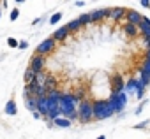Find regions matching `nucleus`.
I'll return each mask as SVG.
<instances>
[{"instance_id":"1","label":"nucleus","mask_w":150,"mask_h":139,"mask_svg":"<svg viewBox=\"0 0 150 139\" xmlns=\"http://www.w3.org/2000/svg\"><path fill=\"white\" fill-rule=\"evenodd\" d=\"M111 114H115V107L110 100H96L94 102V118L104 120V118H110Z\"/></svg>"},{"instance_id":"2","label":"nucleus","mask_w":150,"mask_h":139,"mask_svg":"<svg viewBox=\"0 0 150 139\" xmlns=\"http://www.w3.org/2000/svg\"><path fill=\"white\" fill-rule=\"evenodd\" d=\"M58 109L65 118H69L76 111V99H74V95L72 93H62V97L58 100Z\"/></svg>"},{"instance_id":"3","label":"nucleus","mask_w":150,"mask_h":139,"mask_svg":"<svg viewBox=\"0 0 150 139\" xmlns=\"http://www.w3.org/2000/svg\"><path fill=\"white\" fill-rule=\"evenodd\" d=\"M76 111H78V118H80L83 123H87V121H90V120L94 118V102L83 99V100L80 102V106L76 107Z\"/></svg>"},{"instance_id":"4","label":"nucleus","mask_w":150,"mask_h":139,"mask_svg":"<svg viewBox=\"0 0 150 139\" xmlns=\"http://www.w3.org/2000/svg\"><path fill=\"white\" fill-rule=\"evenodd\" d=\"M108 100L113 104L115 113H120V111L125 107V104H127V93H124V92H120V93H111Z\"/></svg>"},{"instance_id":"5","label":"nucleus","mask_w":150,"mask_h":139,"mask_svg":"<svg viewBox=\"0 0 150 139\" xmlns=\"http://www.w3.org/2000/svg\"><path fill=\"white\" fill-rule=\"evenodd\" d=\"M55 41L50 37V39H46V41H42L39 46H37V55H41V56H44V55H50L51 51H55Z\"/></svg>"},{"instance_id":"6","label":"nucleus","mask_w":150,"mask_h":139,"mask_svg":"<svg viewBox=\"0 0 150 139\" xmlns=\"http://www.w3.org/2000/svg\"><path fill=\"white\" fill-rule=\"evenodd\" d=\"M44 65H46V60H44V56H41V55H34L32 56V60H30V69L37 74V72H42V69H44Z\"/></svg>"},{"instance_id":"7","label":"nucleus","mask_w":150,"mask_h":139,"mask_svg":"<svg viewBox=\"0 0 150 139\" xmlns=\"http://www.w3.org/2000/svg\"><path fill=\"white\" fill-rule=\"evenodd\" d=\"M125 90V83L122 76H113L111 78V93H120Z\"/></svg>"},{"instance_id":"8","label":"nucleus","mask_w":150,"mask_h":139,"mask_svg":"<svg viewBox=\"0 0 150 139\" xmlns=\"http://www.w3.org/2000/svg\"><path fill=\"white\" fill-rule=\"evenodd\" d=\"M125 18H127V23H129V25H134V27H138V25L141 23V20H143V16H141L138 11H127Z\"/></svg>"},{"instance_id":"9","label":"nucleus","mask_w":150,"mask_h":139,"mask_svg":"<svg viewBox=\"0 0 150 139\" xmlns=\"http://www.w3.org/2000/svg\"><path fill=\"white\" fill-rule=\"evenodd\" d=\"M67 37H71V35H69L67 27H60V28H57V30H55V34H53V37H51V39L57 42V41H65Z\"/></svg>"},{"instance_id":"10","label":"nucleus","mask_w":150,"mask_h":139,"mask_svg":"<svg viewBox=\"0 0 150 139\" xmlns=\"http://www.w3.org/2000/svg\"><path fill=\"white\" fill-rule=\"evenodd\" d=\"M141 81L145 85L150 83V60H145V63L141 67Z\"/></svg>"},{"instance_id":"11","label":"nucleus","mask_w":150,"mask_h":139,"mask_svg":"<svg viewBox=\"0 0 150 139\" xmlns=\"http://www.w3.org/2000/svg\"><path fill=\"white\" fill-rule=\"evenodd\" d=\"M138 28H139V32L143 34V37H150V20H148V18L143 16V20H141V23L138 25Z\"/></svg>"},{"instance_id":"12","label":"nucleus","mask_w":150,"mask_h":139,"mask_svg":"<svg viewBox=\"0 0 150 139\" xmlns=\"http://www.w3.org/2000/svg\"><path fill=\"white\" fill-rule=\"evenodd\" d=\"M44 88L48 90V92H51V90H57V78L55 76H46V81H44Z\"/></svg>"},{"instance_id":"13","label":"nucleus","mask_w":150,"mask_h":139,"mask_svg":"<svg viewBox=\"0 0 150 139\" xmlns=\"http://www.w3.org/2000/svg\"><path fill=\"white\" fill-rule=\"evenodd\" d=\"M125 14H127V11H125L124 7H115V9L111 11V20H115V21H117V20H122Z\"/></svg>"},{"instance_id":"14","label":"nucleus","mask_w":150,"mask_h":139,"mask_svg":"<svg viewBox=\"0 0 150 139\" xmlns=\"http://www.w3.org/2000/svg\"><path fill=\"white\" fill-rule=\"evenodd\" d=\"M103 18H104V11H103V9H96V11L90 13V23H97V21H101Z\"/></svg>"},{"instance_id":"15","label":"nucleus","mask_w":150,"mask_h":139,"mask_svg":"<svg viewBox=\"0 0 150 139\" xmlns=\"http://www.w3.org/2000/svg\"><path fill=\"white\" fill-rule=\"evenodd\" d=\"M25 106L28 111H37V99L35 97H25Z\"/></svg>"},{"instance_id":"16","label":"nucleus","mask_w":150,"mask_h":139,"mask_svg":"<svg viewBox=\"0 0 150 139\" xmlns=\"http://www.w3.org/2000/svg\"><path fill=\"white\" fill-rule=\"evenodd\" d=\"M6 114H9V116H14L16 114V102L14 100H9L6 104Z\"/></svg>"},{"instance_id":"17","label":"nucleus","mask_w":150,"mask_h":139,"mask_svg":"<svg viewBox=\"0 0 150 139\" xmlns=\"http://www.w3.org/2000/svg\"><path fill=\"white\" fill-rule=\"evenodd\" d=\"M53 123H55L57 127H62V128H67V127H71V121H69L67 118H62V116H58L57 120H53Z\"/></svg>"},{"instance_id":"18","label":"nucleus","mask_w":150,"mask_h":139,"mask_svg":"<svg viewBox=\"0 0 150 139\" xmlns=\"http://www.w3.org/2000/svg\"><path fill=\"white\" fill-rule=\"evenodd\" d=\"M65 27H67V30H69V32H76V30H80V28H81V25H80V21H78V20H71Z\"/></svg>"},{"instance_id":"19","label":"nucleus","mask_w":150,"mask_h":139,"mask_svg":"<svg viewBox=\"0 0 150 139\" xmlns=\"http://www.w3.org/2000/svg\"><path fill=\"white\" fill-rule=\"evenodd\" d=\"M124 30H125V34H127L129 37H136V35H138V27H134V25H129V23H127Z\"/></svg>"},{"instance_id":"20","label":"nucleus","mask_w":150,"mask_h":139,"mask_svg":"<svg viewBox=\"0 0 150 139\" xmlns=\"http://www.w3.org/2000/svg\"><path fill=\"white\" fill-rule=\"evenodd\" d=\"M34 79H35V72H34L32 69L28 67L27 71H25V83H27V85H30V83H32Z\"/></svg>"},{"instance_id":"21","label":"nucleus","mask_w":150,"mask_h":139,"mask_svg":"<svg viewBox=\"0 0 150 139\" xmlns=\"http://www.w3.org/2000/svg\"><path fill=\"white\" fill-rule=\"evenodd\" d=\"M44 81H46V74H44V72H37L34 83H35L37 86H44Z\"/></svg>"},{"instance_id":"22","label":"nucleus","mask_w":150,"mask_h":139,"mask_svg":"<svg viewBox=\"0 0 150 139\" xmlns=\"http://www.w3.org/2000/svg\"><path fill=\"white\" fill-rule=\"evenodd\" d=\"M58 116H62V113H60V109H58V107H53V109H51V111L48 113V116H46V118L53 121V120H57Z\"/></svg>"},{"instance_id":"23","label":"nucleus","mask_w":150,"mask_h":139,"mask_svg":"<svg viewBox=\"0 0 150 139\" xmlns=\"http://www.w3.org/2000/svg\"><path fill=\"white\" fill-rule=\"evenodd\" d=\"M48 99H53V100H60V97H62V92H58V90H51V92H48V95H46Z\"/></svg>"},{"instance_id":"24","label":"nucleus","mask_w":150,"mask_h":139,"mask_svg":"<svg viewBox=\"0 0 150 139\" xmlns=\"http://www.w3.org/2000/svg\"><path fill=\"white\" fill-rule=\"evenodd\" d=\"M78 21H80L81 27H83V25H90V14H81V16L78 18Z\"/></svg>"},{"instance_id":"25","label":"nucleus","mask_w":150,"mask_h":139,"mask_svg":"<svg viewBox=\"0 0 150 139\" xmlns=\"http://www.w3.org/2000/svg\"><path fill=\"white\" fill-rule=\"evenodd\" d=\"M60 20H62V13H55V14L51 16V20H50V23H51V25H57Z\"/></svg>"},{"instance_id":"26","label":"nucleus","mask_w":150,"mask_h":139,"mask_svg":"<svg viewBox=\"0 0 150 139\" xmlns=\"http://www.w3.org/2000/svg\"><path fill=\"white\" fill-rule=\"evenodd\" d=\"M125 90L131 92V90H136V79H129L127 85H125Z\"/></svg>"},{"instance_id":"27","label":"nucleus","mask_w":150,"mask_h":139,"mask_svg":"<svg viewBox=\"0 0 150 139\" xmlns=\"http://www.w3.org/2000/svg\"><path fill=\"white\" fill-rule=\"evenodd\" d=\"M18 16H20V11H18V9H13V11H11V14H9L11 21H16V20H18Z\"/></svg>"},{"instance_id":"28","label":"nucleus","mask_w":150,"mask_h":139,"mask_svg":"<svg viewBox=\"0 0 150 139\" xmlns=\"http://www.w3.org/2000/svg\"><path fill=\"white\" fill-rule=\"evenodd\" d=\"M7 44H9V46H11V48H16V46H18V44H20V42H18V41H16V39H13V37H9V39H7Z\"/></svg>"},{"instance_id":"29","label":"nucleus","mask_w":150,"mask_h":139,"mask_svg":"<svg viewBox=\"0 0 150 139\" xmlns=\"http://www.w3.org/2000/svg\"><path fill=\"white\" fill-rule=\"evenodd\" d=\"M18 46H20V49H27V46H28V44H27L25 41H21V42H20Z\"/></svg>"},{"instance_id":"30","label":"nucleus","mask_w":150,"mask_h":139,"mask_svg":"<svg viewBox=\"0 0 150 139\" xmlns=\"http://www.w3.org/2000/svg\"><path fill=\"white\" fill-rule=\"evenodd\" d=\"M141 6H143V7H148V9H150V2H148V0H141Z\"/></svg>"},{"instance_id":"31","label":"nucleus","mask_w":150,"mask_h":139,"mask_svg":"<svg viewBox=\"0 0 150 139\" xmlns=\"http://www.w3.org/2000/svg\"><path fill=\"white\" fill-rule=\"evenodd\" d=\"M146 125V121H143V123H138V125H134V128H143Z\"/></svg>"},{"instance_id":"32","label":"nucleus","mask_w":150,"mask_h":139,"mask_svg":"<svg viewBox=\"0 0 150 139\" xmlns=\"http://www.w3.org/2000/svg\"><path fill=\"white\" fill-rule=\"evenodd\" d=\"M34 118L37 120V118H41V114H39V111H34Z\"/></svg>"},{"instance_id":"33","label":"nucleus","mask_w":150,"mask_h":139,"mask_svg":"<svg viewBox=\"0 0 150 139\" xmlns=\"http://www.w3.org/2000/svg\"><path fill=\"white\" fill-rule=\"evenodd\" d=\"M145 42H146V46L150 48V37H145Z\"/></svg>"},{"instance_id":"34","label":"nucleus","mask_w":150,"mask_h":139,"mask_svg":"<svg viewBox=\"0 0 150 139\" xmlns=\"http://www.w3.org/2000/svg\"><path fill=\"white\" fill-rule=\"evenodd\" d=\"M146 60H150V48L146 49Z\"/></svg>"},{"instance_id":"35","label":"nucleus","mask_w":150,"mask_h":139,"mask_svg":"<svg viewBox=\"0 0 150 139\" xmlns=\"http://www.w3.org/2000/svg\"><path fill=\"white\" fill-rule=\"evenodd\" d=\"M97 139H106V137H104V135H99V137H97Z\"/></svg>"},{"instance_id":"36","label":"nucleus","mask_w":150,"mask_h":139,"mask_svg":"<svg viewBox=\"0 0 150 139\" xmlns=\"http://www.w3.org/2000/svg\"><path fill=\"white\" fill-rule=\"evenodd\" d=\"M0 18H2V11H0Z\"/></svg>"}]
</instances>
